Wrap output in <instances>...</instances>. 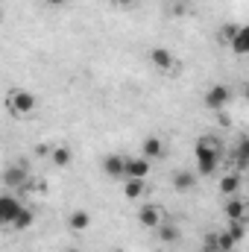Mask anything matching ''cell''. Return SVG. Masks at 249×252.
Instances as JSON below:
<instances>
[{
  "label": "cell",
  "instance_id": "obj_1",
  "mask_svg": "<svg viewBox=\"0 0 249 252\" xmlns=\"http://www.w3.org/2000/svg\"><path fill=\"white\" fill-rule=\"evenodd\" d=\"M220 153H223V144L211 135L199 138L196 147H193V156H196V173L199 176H211L217 173V164H220Z\"/></svg>",
  "mask_w": 249,
  "mask_h": 252
},
{
  "label": "cell",
  "instance_id": "obj_2",
  "mask_svg": "<svg viewBox=\"0 0 249 252\" xmlns=\"http://www.w3.org/2000/svg\"><path fill=\"white\" fill-rule=\"evenodd\" d=\"M35 106H38L35 94H30V91H24V88L12 91V94L6 97V109H9L15 118H27V115H32V112H35Z\"/></svg>",
  "mask_w": 249,
  "mask_h": 252
},
{
  "label": "cell",
  "instance_id": "obj_3",
  "mask_svg": "<svg viewBox=\"0 0 249 252\" xmlns=\"http://www.w3.org/2000/svg\"><path fill=\"white\" fill-rule=\"evenodd\" d=\"M229 103H232V88H229V85H211V88L205 91V109L220 112V109H226Z\"/></svg>",
  "mask_w": 249,
  "mask_h": 252
},
{
  "label": "cell",
  "instance_id": "obj_4",
  "mask_svg": "<svg viewBox=\"0 0 249 252\" xmlns=\"http://www.w3.org/2000/svg\"><path fill=\"white\" fill-rule=\"evenodd\" d=\"M223 214H226V220H229V223H247L249 205L241 199V196H229V199H226V205H223Z\"/></svg>",
  "mask_w": 249,
  "mask_h": 252
},
{
  "label": "cell",
  "instance_id": "obj_5",
  "mask_svg": "<svg viewBox=\"0 0 249 252\" xmlns=\"http://www.w3.org/2000/svg\"><path fill=\"white\" fill-rule=\"evenodd\" d=\"M138 223H141L144 229H158V226L164 223V211H161L158 205H141V208H138Z\"/></svg>",
  "mask_w": 249,
  "mask_h": 252
},
{
  "label": "cell",
  "instance_id": "obj_6",
  "mask_svg": "<svg viewBox=\"0 0 249 252\" xmlns=\"http://www.w3.org/2000/svg\"><path fill=\"white\" fill-rule=\"evenodd\" d=\"M150 62L156 64L161 73H173V70H176V56H173L167 47H153V50H150Z\"/></svg>",
  "mask_w": 249,
  "mask_h": 252
},
{
  "label": "cell",
  "instance_id": "obj_7",
  "mask_svg": "<svg viewBox=\"0 0 249 252\" xmlns=\"http://www.w3.org/2000/svg\"><path fill=\"white\" fill-rule=\"evenodd\" d=\"M21 202L12 196V193H6V196H0V223H6V226H12L15 223V217L21 214Z\"/></svg>",
  "mask_w": 249,
  "mask_h": 252
},
{
  "label": "cell",
  "instance_id": "obj_8",
  "mask_svg": "<svg viewBox=\"0 0 249 252\" xmlns=\"http://www.w3.org/2000/svg\"><path fill=\"white\" fill-rule=\"evenodd\" d=\"M103 173H106L109 179H126V158L118 156V153L106 156V158H103Z\"/></svg>",
  "mask_w": 249,
  "mask_h": 252
},
{
  "label": "cell",
  "instance_id": "obj_9",
  "mask_svg": "<svg viewBox=\"0 0 249 252\" xmlns=\"http://www.w3.org/2000/svg\"><path fill=\"white\" fill-rule=\"evenodd\" d=\"M164 141L158 138V135H150V138H144L141 141V156L144 158H150V161H156V158H164Z\"/></svg>",
  "mask_w": 249,
  "mask_h": 252
},
{
  "label": "cell",
  "instance_id": "obj_10",
  "mask_svg": "<svg viewBox=\"0 0 249 252\" xmlns=\"http://www.w3.org/2000/svg\"><path fill=\"white\" fill-rule=\"evenodd\" d=\"M244 188V176H241V170H232V173H226L223 179H220V193L229 199V196H238Z\"/></svg>",
  "mask_w": 249,
  "mask_h": 252
},
{
  "label": "cell",
  "instance_id": "obj_11",
  "mask_svg": "<svg viewBox=\"0 0 249 252\" xmlns=\"http://www.w3.org/2000/svg\"><path fill=\"white\" fill-rule=\"evenodd\" d=\"M147 173H150V158L144 156L126 158V179H147Z\"/></svg>",
  "mask_w": 249,
  "mask_h": 252
},
{
  "label": "cell",
  "instance_id": "obj_12",
  "mask_svg": "<svg viewBox=\"0 0 249 252\" xmlns=\"http://www.w3.org/2000/svg\"><path fill=\"white\" fill-rule=\"evenodd\" d=\"M232 161H235V170H249V135H244L238 144H235V153H232Z\"/></svg>",
  "mask_w": 249,
  "mask_h": 252
},
{
  "label": "cell",
  "instance_id": "obj_13",
  "mask_svg": "<svg viewBox=\"0 0 249 252\" xmlns=\"http://www.w3.org/2000/svg\"><path fill=\"white\" fill-rule=\"evenodd\" d=\"M67 226H70V232H85L91 226V214L82 211V208H76V211L67 214Z\"/></svg>",
  "mask_w": 249,
  "mask_h": 252
},
{
  "label": "cell",
  "instance_id": "obj_14",
  "mask_svg": "<svg viewBox=\"0 0 249 252\" xmlns=\"http://www.w3.org/2000/svg\"><path fill=\"white\" fill-rule=\"evenodd\" d=\"M229 47H232L235 56H249V24L247 27H241V32L235 35V41H232Z\"/></svg>",
  "mask_w": 249,
  "mask_h": 252
},
{
  "label": "cell",
  "instance_id": "obj_15",
  "mask_svg": "<svg viewBox=\"0 0 249 252\" xmlns=\"http://www.w3.org/2000/svg\"><path fill=\"white\" fill-rule=\"evenodd\" d=\"M196 176L199 173H193V170H176L173 173V188L176 190H190L196 185Z\"/></svg>",
  "mask_w": 249,
  "mask_h": 252
},
{
  "label": "cell",
  "instance_id": "obj_16",
  "mask_svg": "<svg viewBox=\"0 0 249 252\" xmlns=\"http://www.w3.org/2000/svg\"><path fill=\"white\" fill-rule=\"evenodd\" d=\"M158 238H161V244H179V226L176 223H170V220H164L158 229Z\"/></svg>",
  "mask_w": 249,
  "mask_h": 252
},
{
  "label": "cell",
  "instance_id": "obj_17",
  "mask_svg": "<svg viewBox=\"0 0 249 252\" xmlns=\"http://www.w3.org/2000/svg\"><path fill=\"white\" fill-rule=\"evenodd\" d=\"M3 179H6V185H9V188H24V185H27V179H30V173H27V170H21V167H9Z\"/></svg>",
  "mask_w": 249,
  "mask_h": 252
},
{
  "label": "cell",
  "instance_id": "obj_18",
  "mask_svg": "<svg viewBox=\"0 0 249 252\" xmlns=\"http://www.w3.org/2000/svg\"><path fill=\"white\" fill-rule=\"evenodd\" d=\"M50 161H53L56 167H67V164L73 161V153H70V147H64V144L53 147V153H50Z\"/></svg>",
  "mask_w": 249,
  "mask_h": 252
},
{
  "label": "cell",
  "instance_id": "obj_19",
  "mask_svg": "<svg viewBox=\"0 0 249 252\" xmlns=\"http://www.w3.org/2000/svg\"><path fill=\"white\" fill-rule=\"evenodd\" d=\"M144 179H126V185H124V193H126V199H141L144 196Z\"/></svg>",
  "mask_w": 249,
  "mask_h": 252
},
{
  "label": "cell",
  "instance_id": "obj_20",
  "mask_svg": "<svg viewBox=\"0 0 249 252\" xmlns=\"http://www.w3.org/2000/svg\"><path fill=\"white\" fill-rule=\"evenodd\" d=\"M32 223H35V211H32V208H21V214L15 217L12 229H30Z\"/></svg>",
  "mask_w": 249,
  "mask_h": 252
},
{
  "label": "cell",
  "instance_id": "obj_21",
  "mask_svg": "<svg viewBox=\"0 0 249 252\" xmlns=\"http://www.w3.org/2000/svg\"><path fill=\"white\" fill-rule=\"evenodd\" d=\"M235 247H238V238L229 229L223 235H217V252H235Z\"/></svg>",
  "mask_w": 249,
  "mask_h": 252
},
{
  "label": "cell",
  "instance_id": "obj_22",
  "mask_svg": "<svg viewBox=\"0 0 249 252\" xmlns=\"http://www.w3.org/2000/svg\"><path fill=\"white\" fill-rule=\"evenodd\" d=\"M238 32H241L238 24H223V27H220V41H223V44H232Z\"/></svg>",
  "mask_w": 249,
  "mask_h": 252
},
{
  "label": "cell",
  "instance_id": "obj_23",
  "mask_svg": "<svg viewBox=\"0 0 249 252\" xmlns=\"http://www.w3.org/2000/svg\"><path fill=\"white\" fill-rule=\"evenodd\" d=\"M229 232H232V235L238 238V244L244 241V223H229Z\"/></svg>",
  "mask_w": 249,
  "mask_h": 252
},
{
  "label": "cell",
  "instance_id": "obj_24",
  "mask_svg": "<svg viewBox=\"0 0 249 252\" xmlns=\"http://www.w3.org/2000/svg\"><path fill=\"white\" fill-rule=\"evenodd\" d=\"M53 153V147H47V144H38L35 147V156H50Z\"/></svg>",
  "mask_w": 249,
  "mask_h": 252
},
{
  "label": "cell",
  "instance_id": "obj_25",
  "mask_svg": "<svg viewBox=\"0 0 249 252\" xmlns=\"http://www.w3.org/2000/svg\"><path fill=\"white\" fill-rule=\"evenodd\" d=\"M138 0H115V6H121V9H132Z\"/></svg>",
  "mask_w": 249,
  "mask_h": 252
},
{
  "label": "cell",
  "instance_id": "obj_26",
  "mask_svg": "<svg viewBox=\"0 0 249 252\" xmlns=\"http://www.w3.org/2000/svg\"><path fill=\"white\" fill-rule=\"evenodd\" d=\"M47 3H50V6H64L67 0H47Z\"/></svg>",
  "mask_w": 249,
  "mask_h": 252
},
{
  "label": "cell",
  "instance_id": "obj_27",
  "mask_svg": "<svg viewBox=\"0 0 249 252\" xmlns=\"http://www.w3.org/2000/svg\"><path fill=\"white\" fill-rule=\"evenodd\" d=\"M244 97H247V103H249V82L244 85Z\"/></svg>",
  "mask_w": 249,
  "mask_h": 252
},
{
  "label": "cell",
  "instance_id": "obj_28",
  "mask_svg": "<svg viewBox=\"0 0 249 252\" xmlns=\"http://www.w3.org/2000/svg\"><path fill=\"white\" fill-rule=\"evenodd\" d=\"M64 252H79V250H64Z\"/></svg>",
  "mask_w": 249,
  "mask_h": 252
},
{
  "label": "cell",
  "instance_id": "obj_29",
  "mask_svg": "<svg viewBox=\"0 0 249 252\" xmlns=\"http://www.w3.org/2000/svg\"><path fill=\"white\" fill-rule=\"evenodd\" d=\"M112 252H126V250H112Z\"/></svg>",
  "mask_w": 249,
  "mask_h": 252
},
{
  "label": "cell",
  "instance_id": "obj_30",
  "mask_svg": "<svg viewBox=\"0 0 249 252\" xmlns=\"http://www.w3.org/2000/svg\"><path fill=\"white\" fill-rule=\"evenodd\" d=\"M156 252H164V250H156Z\"/></svg>",
  "mask_w": 249,
  "mask_h": 252
},
{
  "label": "cell",
  "instance_id": "obj_31",
  "mask_svg": "<svg viewBox=\"0 0 249 252\" xmlns=\"http://www.w3.org/2000/svg\"><path fill=\"white\" fill-rule=\"evenodd\" d=\"M202 252H208V250H202Z\"/></svg>",
  "mask_w": 249,
  "mask_h": 252
}]
</instances>
